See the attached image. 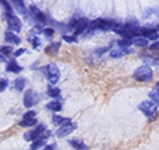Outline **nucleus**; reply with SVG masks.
I'll return each mask as SVG.
<instances>
[{
  "mask_svg": "<svg viewBox=\"0 0 159 150\" xmlns=\"http://www.w3.org/2000/svg\"><path fill=\"white\" fill-rule=\"evenodd\" d=\"M38 124V118L36 117H22V120L20 121L21 127H33Z\"/></svg>",
  "mask_w": 159,
  "mask_h": 150,
  "instance_id": "a211bd4d",
  "label": "nucleus"
},
{
  "mask_svg": "<svg viewBox=\"0 0 159 150\" xmlns=\"http://www.w3.org/2000/svg\"><path fill=\"white\" fill-rule=\"evenodd\" d=\"M0 62H6V57H3L2 54H0Z\"/></svg>",
  "mask_w": 159,
  "mask_h": 150,
  "instance_id": "72a5a7b5",
  "label": "nucleus"
},
{
  "mask_svg": "<svg viewBox=\"0 0 159 150\" xmlns=\"http://www.w3.org/2000/svg\"><path fill=\"white\" fill-rule=\"evenodd\" d=\"M131 53L130 48H122V47H116L114 48V50L109 53V55H111L112 58H122L125 57V55H129Z\"/></svg>",
  "mask_w": 159,
  "mask_h": 150,
  "instance_id": "9d476101",
  "label": "nucleus"
},
{
  "mask_svg": "<svg viewBox=\"0 0 159 150\" xmlns=\"http://www.w3.org/2000/svg\"><path fill=\"white\" fill-rule=\"evenodd\" d=\"M40 70L46 75V77H47L48 84H50V85H54V84H57V83L60 81V76L61 75H60V70H58L57 65L50 63V65L43 66Z\"/></svg>",
  "mask_w": 159,
  "mask_h": 150,
  "instance_id": "7ed1b4c3",
  "label": "nucleus"
},
{
  "mask_svg": "<svg viewBox=\"0 0 159 150\" xmlns=\"http://www.w3.org/2000/svg\"><path fill=\"white\" fill-rule=\"evenodd\" d=\"M26 85V79L24 77H17L14 81V88L17 91H24V88H25Z\"/></svg>",
  "mask_w": 159,
  "mask_h": 150,
  "instance_id": "4be33fe9",
  "label": "nucleus"
},
{
  "mask_svg": "<svg viewBox=\"0 0 159 150\" xmlns=\"http://www.w3.org/2000/svg\"><path fill=\"white\" fill-rule=\"evenodd\" d=\"M154 72L148 65H143L139 69H136V72L133 73V79L137 81H151Z\"/></svg>",
  "mask_w": 159,
  "mask_h": 150,
  "instance_id": "39448f33",
  "label": "nucleus"
},
{
  "mask_svg": "<svg viewBox=\"0 0 159 150\" xmlns=\"http://www.w3.org/2000/svg\"><path fill=\"white\" fill-rule=\"evenodd\" d=\"M0 6L3 7V15H4V18L10 17V15H14L13 7H11V4L8 2H6V0H0Z\"/></svg>",
  "mask_w": 159,
  "mask_h": 150,
  "instance_id": "4468645a",
  "label": "nucleus"
},
{
  "mask_svg": "<svg viewBox=\"0 0 159 150\" xmlns=\"http://www.w3.org/2000/svg\"><path fill=\"white\" fill-rule=\"evenodd\" d=\"M4 40L8 43V44H20L21 43V39L18 37L15 33L13 32H10V30H7L6 32V35H4Z\"/></svg>",
  "mask_w": 159,
  "mask_h": 150,
  "instance_id": "ddd939ff",
  "label": "nucleus"
},
{
  "mask_svg": "<svg viewBox=\"0 0 159 150\" xmlns=\"http://www.w3.org/2000/svg\"><path fill=\"white\" fill-rule=\"evenodd\" d=\"M46 146V140L44 139H38V140H33V143L30 145L29 150H38V149H43Z\"/></svg>",
  "mask_w": 159,
  "mask_h": 150,
  "instance_id": "b1692460",
  "label": "nucleus"
},
{
  "mask_svg": "<svg viewBox=\"0 0 159 150\" xmlns=\"http://www.w3.org/2000/svg\"><path fill=\"white\" fill-rule=\"evenodd\" d=\"M47 95L50 98H57V99H60L61 96V90L57 87H53V85H48L47 88Z\"/></svg>",
  "mask_w": 159,
  "mask_h": 150,
  "instance_id": "412c9836",
  "label": "nucleus"
},
{
  "mask_svg": "<svg viewBox=\"0 0 159 150\" xmlns=\"http://www.w3.org/2000/svg\"><path fill=\"white\" fill-rule=\"evenodd\" d=\"M75 130H76V124L75 123H71V124H68V125H64V127L58 128V131L56 132V135L58 138H64V136L69 135L71 132H73Z\"/></svg>",
  "mask_w": 159,
  "mask_h": 150,
  "instance_id": "1a4fd4ad",
  "label": "nucleus"
},
{
  "mask_svg": "<svg viewBox=\"0 0 159 150\" xmlns=\"http://www.w3.org/2000/svg\"><path fill=\"white\" fill-rule=\"evenodd\" d=\"M6 72H10V73H21L22 72V68H21L20 65L17 63V61L15 59H11L10 62L7 63V66H6Z\"/></svg>",
  "mask_w": 159,
  "mask_h": 150,
  "instance_id": "9b49d317",
  "label": "nucleus"
},
{
  "mask_svg": "<svg viewBox=\"0 0 159 150\" xmlns=\"http://www.w3.org/2000/svg\"><path fill=\"white\" fill-rule=\"evenodd\" d=\"M62 40L66 41V43H78V37L76 36H68V35H64L62 36Z\"/></svg>",
  "mask_w": 159,
  "mask_h": 150,
  "instance_id": "cd10ccee",
  "label": "nucleus"
},
{
  "mask_svg": "<svg viewBox=\"0 0 159 150\" xmlns=\"http://www.w3.org/2000/svg\"><path fill=\"white\" fill-rule=\"evenodd\" d=\"M46 109L50 110V112H60L61 109H62V105H61V101H51V102H48L47 105H46Z\"/></svg>",
  "mask_w": 159,
  "mask_h": 150,
  "instance_id": "f3484780",
  "label": "nucleus"
},
{
  "mask_svg": "<svg viewBox=\"0 0 159 150\" xmlns=\"http://www.w3.org/2000/svg\"><path fill=\"white\" fill-rule=\"evenodd\" d=\"M28 40H29L30 44H32V47H33V48H39V45L42 44L40 39H39L38 36H33V35H30L29 37H28Z\"/></svg>",
  "mask_w": 159,
  "mask_h": 150,
  "instance_id": "393cba45",
  "label": "nucleus"
},
{
  "mask_svg": "<svg viewBox=\"0 0 159 150\" xmlns=\"http://www.w3.org/2000/svg\"><path fill=\"white\" fill-rule=\"evenodd\" d=\"M68 143H69V145H71L75 150H89L87 146L84 145L82 140H79V139H71Z\"/></svg>",
  "mask_w": 159,
  "mask_h": 150,
  "instance_id": "6ab92c4d",
  "label": "nucleus"
},
{
  "mask_svg": "<svg viewBox=\"0 0 159 150\" xmlns=\"http://www.w3.org/2000/svg\"><path fill=\"white\" fill-rule=\"evenodd\" d=\"M60 47H61V43L60 41H54L51 43V44H48L47 47H46V54L47 55H57L58 51H60Z\"/></svg>",
  "mask_w": 159,
  "mask_h": 150,
  "instance_id": "f8f14e48",
  "label": "nucleus"
},
{
  "mask_svg": "<svg viewBox=\"0 0 159 150\" xmlns=\"http://www.w3.org/2000/svg\"><path fill=\"white\" fill-rule=\"evenodd\" d=\"M50 135H51V132L46 128V125L40 124V125H38L35 130H30L28 132L24 134V139L28 140V142H30V140H38V139L47 140V138Z\"/></svg>",
  "mask_w": 159,
  "mask_h": 150,
  "instance_id": "f257e3e1",
  "label": "nucleus"
},
{
  "mask_svg": "<svg viewBox=\"0 0 159 150\" xmlns=\"http://www.w3.org/2000/svg\"><path fill=\"white\" fill-rule=\"evenodd\" d=\"M149 50H151V51H158L159 50V40L152 43V44L149 45Z\"/></svg>",
  "mask_w": 159,
  "mask_h": 150,
  "instance_id": "c756f323",
  "label": "nucleus"
},
{
  "mask_svg": "<svg viewBox=\"0 0 159 150\" xmlns=\"http://www.w3.org/2000/svg\"><path fill=\"white\" fill-rule=\"evenodd\" d=\"M24 117H36V112L35 110H29V112H26L24 114Z\"/></svg>",
  "mask_w": 159,
  "mask_h": 150,
  "instance_id": "2f4dec72",
  "label": "nucleus"
},
{
  "mask_svg": "<svg viewBox=\"0 0 159 150\" xmlns=\"http://www.w3.org/2000/svg\"><path fill=\"white\" fill-rule=\"evenodd\" d=\"M42 150H56V145H46Z\"/></svg>",
  "mask_w": 159,
  "mask_h": 150,
  "instance_id": "473e14b6",
  "label": "nucleus"
},
{
  "mask_svg": "<svg viewBox=\"0 0 159 150\" xmlns=\"http://www.w3.org/2000/svg\"><path fill=\"white\" fill-rule=\"evenodd\" d=\"M149 99L151 101H155V102H159V81L157 83V85H155V88L152 91H149L148 94Z\"/></svg>",
  "mask_w": 159,
  "mask_h": 150,
  "instance_id": "5701e85b",
  "label": "nucleus"
},
{
  "mask_svg": "<svg viewBox=\"0 0 159 150\" xmlns=\"http://www.w3.org/2000/svg\"><path fill=\"white\" fill-rule=\"evenodd\" d=\"M115 21L112 19H104V18H100V19H96V21H91L89 22V26L91 29H100V30H109L115 26Z\"/></svg>",
  "mask_w": 159,
  "mask_h": 150,
  "instance_id": "423d86ee",
  "label": "nucleus"
},
{
  "mask_svg": "<svg viewBox=\"0 0 159 150\" xmlns=\"http://www.w3.org/2000/svg\"><path fill=\"white\" fill-rule=\"evenodd\" d=\"M131 44L137 45V47H147L148 45V40L144 37H141V36H137V37H133L131 39Z\"/></svg>",
  "mask_w": 159,
  "mask_h": 150,
  "instance_id": "aec40b11",
  "label": "nucleus"
},
{
  "mask_svg": "<svg viewBox=\"0 0 159 150\" xmlns=\"http://www.w3.org/2000/svg\"><path fill=\"white\" fill-rule=\"evenodd\" d=\"M13 53V47L11 45H0V54L4 57V55H10Z\"/></svg>",
  "mask_w": 159,
  "mask_h": 150,
  "instance_id": "a878e982",
  "label": "nucleus"
},
{
  "mask_svg": "<svg viewBox=\"0 0 159 150\" xmlns=\"http://www.w3.org/2000/svg\"><path fill=\"white\" fill-rule=\"evenodd\" d=\"M53 123L56 125H60V127H64V125H68L72 123L71 118L68 117H61V116H53Z\"/></svg>",
  "mask_w": 159,
  "mask_h": 150,
  "instance_id": "dca6fc26",
  "label": "nucleus"
},
{
  "mask_svg": "<svg viewBox=\"0 0 159 150\" xmlns=\"http://www.w3.org/2000/svg\"><path fill=\"white\" fill-rule=\"evenodd\" d=\"M6 21H7V25H8V30L10 32H21L22 29V22L21 19L17 17V15H10V17H6Z\"/></svg>",
  "mask_w": 159,
  "mask_h": 150,
  "instance_id": "6e6552de",
  "label": "nucleus"
},
{
  "mask_svg": "<svg viewBox=\"0 0 159 150\" xmlns=\"http://www.w3.org/2000/svg\"><path fill=\"white\" fill-rule=\"evenodd\" d=\"M7 85H8V81L6 79H0V92H3L7 88Z\"/></svg>",
  "mask_w": 159,
  "mask_h": 150,
  "instance_id": "c85d7f7f",
  "label": "nucleus"
},
{
  "mask_svg": "<svg viewBox=\"0 0 159 150\" xmlns=\"http://www.w3.org/2000/svg\"><path fill=\"white\" fill-rule=\"evenodd\" d=\"M25 48H20V50H17V51H14V58H18V57H21L22 54H25Z\"/></svg>",
  "mask_w": 159,
  "mask_h": 150,
  "instance_id": "7c9ffc66",
  "label": "nucleus"
},
{
  "mask_svg": "<svg viewBox=\"0 0 159 150\" xmlns=\"http://www.w3.org/2000/svg\"><path fill=\"white\" fill-rule=\"evenodd\" d=\"M42 32L44 33V36H46V37H48V39H50V37H53V36H54V33H56V30H54V28H44V29L42 30Z\"/></svg>",
  "mask_w": 159,
  "mask_h": 150,
  "instance_id": "bb28decb",
  "label": "nucleus"
},
{
  "mask_svg": "<svg viewBox=\"0 0 159 150\" xmlns=\"http://www.w3.org/2000/svg\"><path fill=\"white\" fill-rule=\"evenodd\" d=\"M13 6H14V8L18 11L20 14H22V15H28V8L25 7V4H24V2H21V0H14L13 2Z\"/></svg>",
  "mask_w": 159,
  "mask_h": 150,
  "instance_id": "2eb2a0df",
  "label": "nucleus"
},
{
  "mask_svg": "<svg viewBox=\"0 0 159 150\" xmlns=\"http://www.w3.org/2000/svg\"><path fill=\"white\" fill-rule=\"evenodd\" d=\"M89 22L90 21L86 19V18H80V19H72L71 22L68 24L66 29L68 30H72L73 32V36H78V35H82L84 32V29L89 26Z\"/></svg>",
  "mask_w": 159,
  "mask_h": 150,
  "instance_id": "20e7f679",
  "label": "nucleus"
},
{
  "mask_svg": "<svg viewBox=\"0 0 159 150\" xmlns=\"http://www.w3.org/2000/svg\"><path fill=\"white\" fill-rule=\"evenodd\" d=\"M158 108H159V102H155V101H151V99H147L139 105V109L141 110L143 114L149 118V121L157 118Z\"/></svg>",
  "mask_w": 159,
  "mask_h": 150,
  "instance_id": "f03ea898",
  "label": "nucleus"
},
{
  "mask_svg": "<svg viewBox=\"0 0 159 150\" xmlns=\"http://www.w3.org/2000/svg\"><path fill=\"white\" fill-rule=\"evenodd\" d=\"M40 99V94L35 92L33 90H26L25 91V95H24V106L26 109H30L36 105Z\"/></svg>",
  "mask_w": 159,
  "mask_h": 150,
  "instance_id": "0eeeda50",
  "label": "nucleus"
}]
</instances>
